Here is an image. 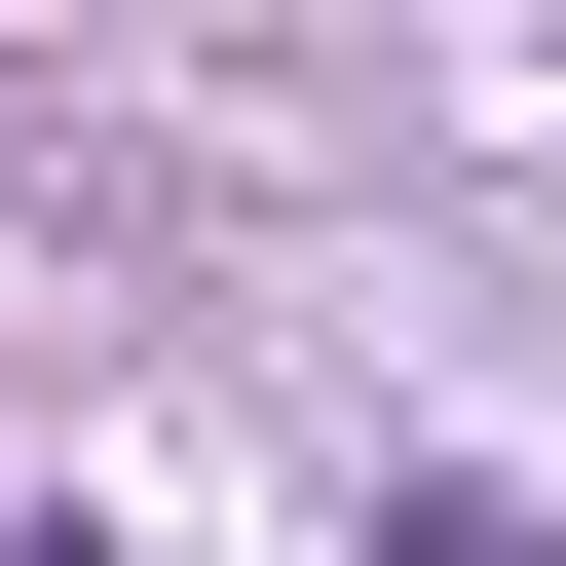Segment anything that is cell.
I'll list each match as a JSON object with an SVG mask.
<instances>
[{
    "instance_id": "1",
    "label": "cell",
    "mask_w": 566,
    "mask_h": 566,
    "mask_svg": "<svg viewBox=\"0 0 566 566\" xmlns=\"http://www.w3.org/2000/svg\"><path fill=\"white\" fill-rule=\"evenodd\" d=\"M378 566H566V528H528V491H453V453H416V491H378Z\"/></svg>"
}]
</instances>
